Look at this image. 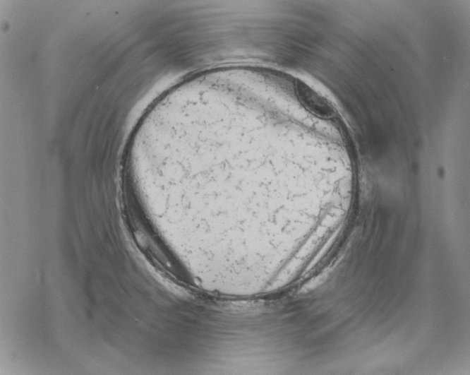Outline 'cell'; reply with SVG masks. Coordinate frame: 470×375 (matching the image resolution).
<instances>
[{"label": "cell", "mask_w": 470, "mask_h": 375, "mask_svg": "<svg viewBox=\"0 0 470 375\" xmlns=\"http://www.w3.org/2000/svg\"><path fill=\"white\" fill-rule=\"evenodd\" d=\"M299 93L303 104L318 116L330 117L335 114L333 108L319 94L311 88L300 83L299 85Z\"/></svg>", "instance_id": "cell-1"}]
</instances>
